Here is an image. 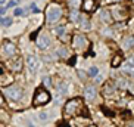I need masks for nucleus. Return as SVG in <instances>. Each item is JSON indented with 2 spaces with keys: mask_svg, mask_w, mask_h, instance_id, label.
I'll use <instances>...</instances> for the list:
<instances>
[{
  "mask_svg": "<svg viewBox=\"0 0 134 127\" xmlns=\"http://www.w3.org/2000/svg\"><path fill=\"white\" fill-rule=\"evenodd\" d=\"M60 15H62V10H60V8H58V6H50V8H47V10H46V21L47 22H56V21L60 18Z\"/></svg>",
  "mask_w": 134,
  "mask_h": 127,
  "instance_id": "1",
  "label": "nucleus"
},
{
  "mask_svg": "<svg viewBox=\"0 0 134 127\" xmlns=\"http://www.w3.org/2000/svg\"><path fill=\"white\" fill-rule=\"evenodd\" d=\"M3 92H4V95L8 96L9 99H12V100H19L21 98H22V95H24L22 89H21V87H16V86L6 87Z\"/></svg>",
  "mask_w": 134,
  "mask_h": 127,
  "instance_id": "2",
  "label": "nucleus"
},
{
  "mask_svg": "<svg viewBox=\"0 0 134 127\" xmlns=\"http://www.w3.org/2000/svg\"><path fill=\"white\" fill-rule=\"evenodd\" d=\"M27 67H28V70H30L31 74L37 72L38 71V68H40V59L37 58V56H34V55H28L27 56Z\"/></svg>",
  "mask_w": 134,
  "mask_h": 127,
  "instance_id": "3",
  "label": "nucleus"
},
{
  "mask_svg": "<svg viewBox=\"0 0 134 127\" xmlns=\"http://www.w3.org/2000/svg\"><path fill=\"white\" fill-rule=\"evenodd\" d=\"M50 100V95L49 92H44V90H38L34 96V103L36 105H43V103H47Z\"/></svg>",
  "mask_w": 134,
  "mask_h": 127,
  "instance_id": "4",
  "label": "nucleus"
},
{
  "mask_svg": "<svg viewBox=\"0 0 134 127\" xmlns=\"http://www.w3.org/2000/svg\"><path fill=\"white\" fill-rule=\"evenodd\" d=\"M81 105V102H80L78 99H71L69 102L66 103V107H65V111L68 112V114H74V112H77L75 109Z\"/></svg>",
  "mask_w": 134,
  "mask_h": 127,
  "instance_id": "5",
  "label": "nucleus"
},
{
  "mask_svg": "<svg viewBox=\"0 0 134 127\" xmlns=\"http://www.w3.org/2000/svg\"><path fill=\"white\" fill-rule=\"evenodd\" d=\"M96 87L94 86H87L86 89H84V98H86L87 100H93L96 98Z\"/></svg>",
  "mask_w": 134,
  "mask_h": 127,
  "instance_id": "6",
  "label": "nucleus"
},
{
  "mask_svg": "<svg viewBox=\"0 0 134 127\" xmlns=\"http://www.w3.org/2000/svg\"><path fill=\"white\" fill-rule=\"evenodd\" d=\"M37 46H38L40 49H47L49 46H50V39H49L47 36H40L38 39H37Z\"/></svg>",
  "mask_w": 134,
  "mask_h": 127,
  "instance_id": "7",
  "label": "nucleus"
},
{
  "mask_svg": "<svg viewBox=\"0 0 134 127\" xmlns=\"http://www.w3.org/2000/svg\"><path fill=\"white\" fill-rule=\"evenodd\" d=\"M3 50H4V53H6V55L12 56L13 53L16 52V47H15V44H12L10 41H6V43L3 44Z\"/></svg>",
  "mask_w": 134,
  "mask_h": 127,
  "instance_id": "8",
  "label": "nucleus"
},
{
  "mask_svg": "<svg viewBox=\"0 0 134 127\" xmlns=\"http://www.w3.org/2000/svg\"><path fill=\"white\" fill-rule=\"evenodd\" d=\"M86 37H83V36H75V39H74V46L75 47H84L86 46Z\"/></svg>",
  "mask_w": 134,
  "mask_h": 127,
  "instance_id": "9",
  "label": "nucleus"
},
{
  "mask_svg": "<svg viewBox=\"0 0 134 127\" xmlns=\"http://www.w3.org/2000/svg\"><path fill=\"white\" fill-rule=\"evenodd\" d=\"M58 92H59L60 95H65V93H68V84H66V83H60L59 86H58Z\"/></svg>",
  "mask_w": 134,
  "mask_h": 127,
  "instance_id": "10",
  "label": "nucleus"
},
{
  "mask_svg": "<svg viewBox=\"0 0 134 127\" xmlns=\"http://www.w3.org/2000/svg\"><path fill=\"white\" fill-rule=\"evenodd\" d=\"M100 16H102V19L105 22H110V12L109 10H102L100 12Z\"/></svg>",
  "mask_w": 134,
  "mask_h": 127,
  "instance_id": "11",
  "label": "nucleus"
},
{
  "mask_svg": "<svg viewBox=\"0 0 134 127\" xmlns=\"http://www.w3.org/2000/svg\"><path fill=\"white\" fill-rule=\"evenodd\" d=\"M68 3H69V6H71L74 10H77V9L80 8V4H81V0H68Z\"/></svg>",
  "mask_w": 134,
  "mask_h": 127,
  "instance_id": "12",
  "label": "nucleus"
},
{
  "mask_svg": "<svg viewBox=\"0 0 134 127\" xmlns=\"http://www.w3.org/2000/svg\"><path fill=\"white\" fill-rule=\"evenodd\" d=\"M88 76H90V77H97L99 76V68L94 67V65L90 67V68H88Z\"/></svg>",
  "mask_w": 134,
  "mask_h": 127,
  "instance_id": "13",
  "label": "nucleus"
},
{
  "mask_svg": "<svg viewBox=\"0 0 134 127\" xmlns=\"http://www.w3.org/2000/svg\"><path fill=\"white\" fill-rule=\"evenodd\" d=\"M69 19H71L72 22H78V21H81V19H80V13L77 12V10H72V12H71V15H69Z\"/></svg>",
  "mask_w": 134,
  "mask_h": 127,
  "instance_id": "14",
  "label": "nucleus"
},
{
  "mask_svg": "<svg viewBox=\"0 0 134 127\" xmlns=\"http://www.w3.org/2000/svg\"><path fill=\"white\" fill-rule=\"evenodd\" d=\"M2 25H4V27H8V25H12V18L3 16V18H2Z\"/></svg>",
  "mask_w": 134,
  "mask_h": 127,
  "instance_id": "15",
  "label": "nucleus"
},
{
  "mask_svg": "<svg viewBox=\"0 0 134 127\" xmlns=\"http://www.w3.org/2000/svg\"><path fill=\"white\" fill-rule=\"evenodd\" d=\"M84 9L86 10H91L93 9V0H84Z\"/></svg>",
  "mask_w": 134,
  "mask_h": 127,
  "instance_id": "16",
  "label": "nucleus"
},
{
  "mask_svg": "<svg viewBox=\"0 0 134 127\" xmlns=\"http://www.w3.org/2000/svg\"><path fill=\"white\" fill-rule=\"evenodd\" d=\"M55 33H56V36L62 37L63 34H65V27H56L55 28Z\"/></svg>",
  "mask_w": 134,
  "mask_h": 127,
  "instance_id": "17",
  "label": "nucleus"
},
{
  "mask_svg": "<svg viewBox=\"0 0 134 127\" xmlns=\"http://www.w3.org/2000/svg\"><path fill=\"white\" fill-rule=\"evenodd\" d=\"M80 22H81V27H83L84 30H90V22H88L87 19H84V18H83Z\"/></svg>",
  "mask_w": 134,
  "mask_h": 127,
  "instance_id": "18",
  "label": "nucleus"
},
{
  "mask_svg": "<svg viewBox=\"0 0 134 127\" xmlns=\"http://www.w3.org/2000/svg\"><path fill=\"white\" fill-rule=\"evenodd\" d=\"M131 46H134V37H128L125 40V47H131Z\"/></svg>",
  "mask_w": 134,
  "mask_h": 127,
  "instance_id": "19",
  "label": "nucleus"
},
{
  "mask_svg": "<svg viewBox=\"0 0 134 127\" xmlns=\"http://www.w3.org/2000/svg\"><path fill=\"white\" fill-rule=\"evenodd\" d=\"M58 55H59V56H63V58H65V56H68V52H66V49H65V47H60V49H58Z\"/></svg>",
  "mask_w": 134,
  "mask_h": 127,
  "instance_id": "20",
  "label": "nucleus"
},
{
  "mask_svg": "<svg viewBox=\"0 0 134 127\" xmlns=\"http://www.w3.org/2000/svg\"><path fill=\"white\" fill-rule=\"evenodd\" d=\"M124 70H125V72H128V74H131V76L134 77V68L131 67V65H127V67L124 68Z\"/></svg>",
  "mask_w": 134,
  "mask_h": 127,
  "instance_id": "21",
  "label": "nucleus"
},
{
  "mask_svg": "<svg viewBox=\"0 0 134 127\" xmlns=\"http://www.w3.org/2000/svg\"><path fill=\"white\" fill-rule=\"evenodd\" d=\"M43 83H44V86H47V87H50V86H52V80L49 78V77H46V78L43 80Z\"/></svg>",
  "mask_w": 134,
  "mask_h": 127,
  "instance_id": "22",
  "label": "nucleus"
},
{
  "mask_svg": "<svg viewBox=\"0 0 134 127\" xmlns=\"http://www.w3.org/2000/svg\"><path fill=\"white\" fill-rule=\"evenodd\" d=\"M18 4V0H10L8 4H6V8H12V6H16Z\"/></svg>",
  "mask_w": 134,
  "mask_h": 127,
  "instance_id": "23",
  "label": "nucleus"
},
{
  "mask_svg": "<svg viewBox=\"0 0 134 127\" xmlns=\"http://www.w3.org/2000/svg\"><path fill=\"white\" fill-rule=\"evenodd\" d=\"M22 13H24V9H21V8L15 9V16H19V15H22Z\"/></svg>",
  "mask_w": 134,
  "mask_h": 127,
  "instance_id": "24",
  "label": "nucleus"
},
{
  "mask_svg": "<svg viewBox=\"0 0 134 127\" xmlns=\"http://www.w3.org/2000/svg\"><path fill=\"white\" fill-rule=\"evenodd\" d=\"M119 62H121V58L118 56V58H115V59H114V62H112V65H114V67H118V65H119Z\"/></svg>",
  "mask_w": 134,
  "mask_h": 127,
  "instance_id": "25",
  "label": "nucleus"
},
{
  "mask_svg": "<svg viewBox=\"0 0 134 127\" xmlns=\"http://www.w3.org/2000/svg\"><path fill=\"white\" fill-rule=\"evenodd\" d=\"M31 10H32V12H38V8H37V6H36V3H31Z\"/></svg>",
  "mask_w": 134,
  "mask_h": 127,
  "instance_id": "26",
  "label": "nucleus"
},
{
  "mask_svg": "<svg viewBox=\"0 0 134 127\" xmlns=\"http://www.w3.org/2000/svg\"><path fill=\"white\" fill-rule=\"evenodd\" d=\"M40 118H41V120H46V118H47V115L44 114V112H40Z\"/></svg>",
  "mask_w": 134,
  "mask_h": 127,
  "instance_id": "27",
  "label": "nucleus"
},
{
  "mask_svg": "<svg viewBox=\"0 0 134 127\" xmlns=\"http://www.w3.org/2000/svg\"><path fill=\"white\" fill-rule=\"evenodd\" d=\"M6 9H8V8H6V6H3V8H2V10H0V12H2V15H3L4 12H6Z\"/></svg>",
  "mask_w": 134,
  "mask_h": 127,
  "instance_id": "28",
  "label": "nucleus"
},
{
  "mask_svg": "<svg viewBox=\"0 0 134 127\" xmlns=\"http://www.w3.org/2000/svg\"><path fill=\"white\" fill-rule=\"evenodd\" d=\"M4 3H6V0H0V4H2V8H3V6H6Z\"/></svg>",
  "mask_w": 134,
  "mask_h": 127,
  "instance_id": "29",
  "label": "nucleus"
},
{
  "mask_svg": "<svg viewBox=\"0 0 134 127\" xmlns=\"http://www.w3.org/2000/svg\"><path fill=\"white\" fill-rule=\"evenodd\" d=\"M28 127H34V126H32V124H31V123H28Z\"/></svg>",
  "mask_w": 134,
  "mask_h": 127,
  "instance_id": "30",
  "label": "nucleus"
},
{
  "mask_svg": "<svg viewBox=\"0 0 134 127\" xmlns=\"http://www.w3.org/2000/svg\"><path fill=\"white\" fill-rule=\"evenodd\" d=\"M108 2H118V0H108Z\"/></svg>",
  "mask_w": 134,
  "mask_h": 127,
  "instance_id": "31",
  "label": "nucleus"
},
{
  "mask_svg": "<svg viewBox=\"0 0 134 127\" xmlns=\"http://www.w3.org/2000/svg\"><path fill=\"white\" fill-rule=\"evenodd\" d=\"M128 127H134V124H130V126H128Z\"/></svg>",
  "mask_w": 134,
  "mask_h": 127,
  "instance_id": "32",
  "label": "nucleus"
}]
</instances>
